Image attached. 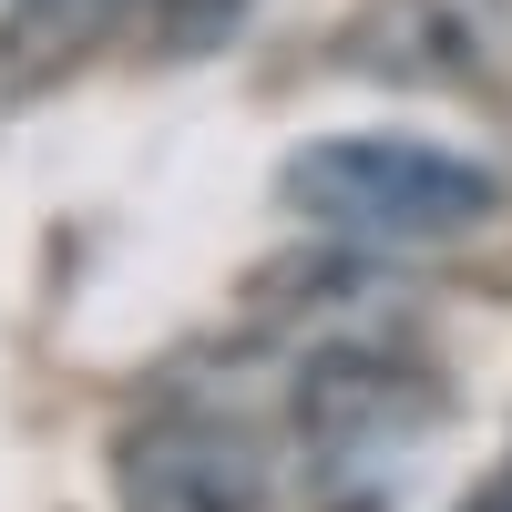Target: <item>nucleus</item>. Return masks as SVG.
I'll list each match as a JSON object with an SVG mask.
<instances>
[{
    "instance_id": "nucleus-3",
    "label": "nucleus",
    "mask_w": 512,
    "mask_h": 512,
    "mask_svg": "<svg viewBox=\"0 0 512 512\" xmlns=\"http://www.w3.org/2000/svg\"><path fill=\"white\" fill-rule=\"evenodd\" d=\"M512 41V0H369L349 31V72L379 82H482Z\"/></svg>"
},
{
    "instance_id": "nucleus-1",
    "label": "nucleus",
    "mask_w": 512,
    "mask_h": 512,
    "mask_svg": "<svg viewBox=\"0 0 512 512\" xmlns=\"http://www.w3.org/2000/svg\"><path fill=\"white\" fill-rule=\"evenodd\" d=\"M287 205L349 246H441L502 205V175L410 134H328L287 164Z\"/></svg>"
},
{
    "instance_id": "nucleus-5",
    "label": "nucleus",
    "mask_w": 512,
    "mask_h": 512,
    "mask_svg": "<svg viewBox=\"0 0 512 512\" xmlns=\"http://www.w3.org/2000/svg\"><path fill=\"white\" fill-rule=\"evenodd\" d=\"M461 512H512V461H502V472H492V482H482L472 502H461Z\"/></svg>"
},
{
    "instance_id": "nucleus-2",
    "label": "nucleus",
    "mask_w": 512,
    "mask_h": 512,
    "mask_svg": "<svg viewBox=\"0 0 512 512\" xmlns=\"http://www.w3.org/2000/svg\"><path fill=\"white\" fill-rule=\"evenodd\" d=\"M277 492V441L236 410L175 400L123 441V502L134 512H267Z\"/></svg>"
},
{
    "instance_id": "nucleus-4",
    "label": "nucleus",
    "mask_w": 512,
    "mask_h": 512,
    "mask_svg": "<svg viewBox=\"0 0 512 512\" xmlns=\"http://www.w3.org/2000/svg\"><path fill=\"white\" fill-rule=\"evenodd\" d=\"M246 21V0H154V41L175 62H195V52H216V41Z\"/></svg>"
}]
</instances>
